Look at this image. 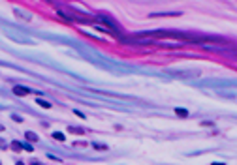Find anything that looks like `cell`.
<instances>
[{
  "instance_id": "1",
  "label": "cell",
  "mask_w": 237,
  "mask_h": 165,
  "mask_svg": "<svg viewBox=\"0 0 237 165\" xmlns=\"http://www.w3.org/2000/svg\"><path fill=\"white\" fill-rule=\"evenodd\" d=\"M181 11H156V13H151V17H179Z\"/></svg>"
},
{
  "instance_id": "2",
  "label": "cell",
  "mask_w": 237,
  "mask_h": 165,
  "mask_svg": "<svg viewBox=\"0 0 237 165\" xmlns=\"http://www.w3.org/2000/svg\"><path fill=\"white\" fill-rule=\"evenodd\" d=\"M13 94H15V96H28L30 90L25 88V86H13Z\"/></svg>"
},
{
  "instance_id": "3",
  "label": "cell",
  "mask_w": 237,
  "mask_h": 165,
  "mask_svg": "<svg viewBox=\"0 0 237 165\" xmlns=\"http://www.w3.org/2000/svg\"><path fill=\"white\" fill-rule=\"evenodd\" d=\"M173 113H175L177 116H181V118H186V116H188V111H186V109H181V107H177Z\"/></svg>"
},
{
  "instance_id": "4",
  "label": "cell",
  "mask_w": 237,
  "mask_h": 165,
  "mask_svg": "<svg viewBox=\"0 0 237 165\" xmlns=\"http://www.w3.org/2000/svg\"><path fill=\"white\" fill-rule=\"evenodd\" d=\"M36 103L40 105V107H43V109H51V103H49V101H45V99H40V98H38V99H36Z\"/></svg>"
},
{
  "instance_id": "5",
  "label": "cell",
  "mask_w": 237,
  "mask_h": 165,
  "mask_svg": "<svg viewBox=\"0 0 237 165\" xmlns=\"http://www.w3.org/2000/svg\"><path fill=\"white\" fill-rule=\"evenodd\" d=\"M25 137H27L28 141H34V143H38V135L32 133V131H27V133H25Z\"/></svg>"
},
{
  "instance_id": "6",
  "label": "cell",
  "mask_w": 237,
  "mask_h": 165,
  "mask_svg": "<svg viewBox=\"0 0 237 165\" xmlns=\"http://www.w3.org/2000/svg\"><path fill=\"white\" fill-rule=\"evenodd\" d=\"M53 139H57V141H62V143H64V141H66V137H64V133H60V131H55V133H53Z\"/></svg>"
},
{
  "instance_id": "7",
  "label": "cell",
  "mask_w": 237,
  "mask_h": 165,
  "mask_svg": "<svg viewBox=\"0 0 237 165\" xmlns=\"http://www.w3.org/2000/svg\"><path fill=\"white\" fill-rule=\"evenodd\" d=\"M92 146L96 148V150H107V146H105V144H98V143H94Z\"/></svg>"
},
{
  "instance_id": "8",
  "label": "cell",
  "mask_w": 237,
  "mask_h": 165,
  "mask_svg": "<svg viewBox=\"0 0 237 165\" xmlns=\"http://www.w3.org/2000/svg\"><path fill=\"white\" fill-rule=\"evenodd\" d=\"M11 146H13V150H21V148H23V144H19L17 141H13V144H11Z\"/></svg>"
},
{
  "instance_id": "9",
  "label": "cell",
  "mask_w": 237,
  "mask_h": 165,
  "mask_svg": "<svg viewBox=\"0 0 237 165\" xmlns=\"http://www.w3.org/2000/svg\"><path fill=\"white\" fill-rule=\"evenodd\" d=\"M70 131H72V133H83V129H81V128H70Z\"/></svg>"
},
{
  "instance_id": "10",
  "label": "cell",
  "mask_w": 237,
  "mask_h": 165,
  "mask_svg": "<svg viewBox=\"0 0 237 165\" xmlns=\"http://www.w3.org/2000/svg\"><path fill=\"white\" fill-rule=\"evenodd\" d=\"M23 148H25V150H28V152H32V146H30V144H27V143L23 144Z\"/></svg>"
},
{
  "instance_id": "11",
  "label": "cell",
  "mask_w": 237,
  "mask_h": 165,
  "mask_svg": "<svg viewBox=\"0 0 237 165\" xmlns=\"http://www.w3.org/2000/svg\"><path fill=\"white\" fill-rule=\"evenodd\" d=\"M0 148H6V143L2 141V139H0Z\"/></svg>"
},
{
  "instance_id": "12",
  "label": "cell",
  "mask_w": 237,
  "mask_h": 165,
  "mask_svg": "<svg viewBox=\"0 0 237 165\" xmlns=\"http://www.w3.org/2000/svg\"><path fill=\"white\" fill-rule=\"evenodd\" d=\"M211 165H226V163H211Z\"/></svg>"
},
{
  "instance_id": "13",
  "label": "cell",
  "mask_w": 237,
  "mask_h": 165,
  "mask_svg": "<svg viewBox=\"0 0 237 165\" xmlns=\"http://www.w3.org/2000/svg\"><path fill=\"white\" fill-rule=\"evenodd\" d=\"M2 129H4V126H2V124H0V131H2Z\"/></svg>"
},
{
  "instance_id": "14",
  "label": "cell",
  "mask_w": 237,
  "mask_h": 165,
  "mask_svg": "<svg viewBox=\"0 0 237 165\" xmlns=\"http://www.w3.org/2000/svg\"><path fill=\"white\" fill-rule=\"evenodd\" d=\"M17 165H23V163H17Z\"/></svg>"
}]
</instances>
